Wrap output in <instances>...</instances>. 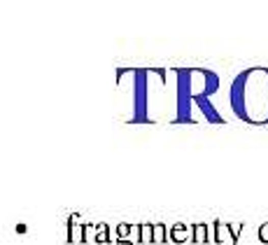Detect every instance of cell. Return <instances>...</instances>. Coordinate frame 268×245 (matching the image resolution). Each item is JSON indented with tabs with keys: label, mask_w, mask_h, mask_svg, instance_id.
Returning a JSON list of instances; mask_svg holds the SVG:
<instances>
[{
	"label": "cell",
	"mask_w": 268,
	"mask_h": 245,
	"mask_svg": "<svg viewBox=\"0 0 268 245\" xmlns=\"http://www.w3.org/2000/svg\"><path fill=\"white\" fill-rule=\"evenodd\" d=\"M154 243H156V245L170 243V229L166 227L164 222H156V224H154Z\"/></svg>",
	"instance_id": "obj_9"
},
{
	"label": "cell",
	"mask_w": 268,
	"mask_h": 245,
	"mask_svg": "<svg viewBox=\"0 0 268 245\" xmlns=\"http://www.w3.org/2000/svg\"><path fill=\"white\" fill-rule=\"evenodd\" d=\"M93 243H98V245H108L110 243V227L105 222L96 224V238H93Z\"/></svg>",
	"instance_id": "obj_10"
},
{
	"label": "cell",
	"mask_w": 268,
	"mask_h": 245,
	"mask_svg": "<svg viewBox=\"0 0 268 245\" xmlns=\"http://www.w3.org/2000/svg\"><path fill=\"white\" fill-rule=\"evenodd\" d=\"M170 70L164 68H119L117 89L126 100L124 122L128 124H159L161 112L154 107L156 94L168 91Z\"/></svg>",
	"instance_id": "obj_1"
},
{
	"label": "cell",
	"mask_w": 268,
	"mask_h": 245,
	"mask_svg": "<svg viewBox=\"0 0 268 245\" xmlns=\"http://www.w3.org/2000/svg\"><path fill=\"white\" fill-rule=\"evenodd\" d=\"M140 243H154V224H140Z\"/></svg>",
	"instance_id": "obj_12"
},
{
	"label": "cell",
	"mask_w": 268,
	"mask_h": 245,
	"mask_svg": "<svg viewBox=\"0 0 268 245\" xmlns=\"http://www.w3.org/2000/svg\"><path fill=\"white\" fill-rule=\"evenodd\" d=\"M229 107L250 126H268V68H245L231 79Z\"/></svg>",
	"instance_id": "obj_2"
},
{
	"label": "cell",
	"mask_w": 268,
	"mask_h": 245,
	"mask_svg": "<svg viewBox=\"0 0 268 245\" xmlns=\"http://www.w3.org/2000/svg\"><path fill=\"white\" fill-rule=\"evenodd\" d=\"M212 243L215 245H238V238L233 236L229 222L215 220L212 222Z\"/></svg>",
	"instance_id": "obj_5"
},
{
	"label": "cell",
	"mask_w": 268,
	"mask_h": 245,
	"mask_svg": "<svg viewBox=\"0 0 268 245\" xmlns=\"http://www.w3.org/2000/svg\"><path fill=\"white\" fill-rule=\"evenodd\" d=\"M112 245H133V243H131V240H115Z\"/></svg>",
	"instance_id": "obj_15"
},
{
	"label": "cell",
	"mask_w": 268,
	"mask_h": 245,
	"mask_svg": "<svg viewBox=\"0 0 268 245\" xmlns=\"http://www.w3.org/2000/svg\"><path fill=\"white\" fill-rule=\"evenodd\" d=\"M194 105H198L203 119H205L208 124H226V117H222V112L212 105V100H210V98H205V96H198V98L194 100Z\"/></svg>",
	"instance_id": "obj_4"
},
{
	"label": "cell",
	"mask_w": 268,
	"mask_h": 245,
	"mask_svg": "<svg viewBox=\"0 0 268 245\" xmlns=\"http://www.w3.org/2000/svg\"><path fill=\"white\" fill-rule=\"evenodd\" d=\"M77 220H79V215L77 212H72V215H68L66 220V243L72 245V243H82L84 245V224H77Z\"/></svg>",
	"instance_id": "obj_6"
},
{
	"label": "cell",
	"mask_w": 268,
	"mask_h": 245,
	"mask_svg": "<svg viewBox=\"0 0 268 245\" xmlns=\"http://www.w3.org/2000/svg\"><path fill=\"white\" fill-rule=\"evenodd\" d=\"M170 73L175 77V112L170 117V124H196L194 100L198 96H215L222 87V79L208 68H173Z\"/></svg>",
	"instance_id": "obj_3"
},
{
	"label": "cell",
	"mask_w": 268,
	"mask_h": 245,
	"mask_svg": "<svg viewBox=\"0 0 268 245\" xmlns=\"http://www.w3.org/2000/svg\"><path fill=\"white\" fill-rule=\"evenodd\" d=\"M131 227L133 224H126V222H119L115 227V240H131Z\"/></svg>",
	"instance_id": "obj_11"
},
{
	"label": "cell",
	"mask_w": 268,
	"mask_h": 245,
	"mask_svg": "<svg viewBox=\"0 0 268 245\" xmlns=\"http://www.w3.org/2000/svg\"><path fill=\"white\" fill-rule=\"evenodd\" d=\"M257 238H259V243H263V245H268V222H263V224H259V231H257Z\"/></svg>",
	"instance_id": "obj_13"
},
{
	"label": "cell",
	"mask_w": 268,
	"mask_h": 245,
	"mask_svg": "<svg viewBox=\"0 0 268 245\" xmlns=\"http://www.w3.org/2000/svg\"><path fill=\"white\" fill-rule=\"evenodd\" d=\"M210 231H212V229H210L205 222H194L192 224V243H196V245L210 243V240H212Z\"/></svg>",
	"instance_id": "obj_8"
},
{
	"label": "cell",
	"mask_w": 268,
	"mask_h": 245,
	"mask_svg": "<svg viewBox=\"0 0 268 245\" xmlns=\"http://www.w3.org/2000/svg\"><path fill=\"white\" fill-rule=\"evenodd\" d=\"M131 243H140V224L131 227Z\"/></svg>",
	"instance_id": "obj_14"
},
{
	"label": "cell",
	"mask_w": 268,
	"mask_h": 245,
	"mask_svg": "<svg viewBox=\"0 0 268 245\" xmlns=\"http://www.w3.org/2000/svg\"><path fill=\"white\" fill-rule=\"evenodd\" d=\"M186 240H192V227L184 222L173 224V227H170V243L182 245V243H186Z\"/></svg>",
	"instance_id": "obj_7"
}]
</instances>
